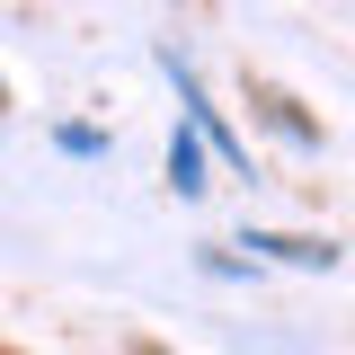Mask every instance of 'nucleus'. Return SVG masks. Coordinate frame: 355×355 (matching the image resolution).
Returning <instances> with one entry per match:
<instances>
[{
    "label": "nucleus",
    "instance_id": "obj_1",
    "mask_svg": "<svg viewBox=\"0 0 355 355\" xmlns=\"http://www.w3.org/2000/svg\"><path fill=\"white\" fill-rule=\"evenodd\" d=\"M249 98L266 107V125H275V133H293V142H320V116H302V98H293V89H275V80H249Z\"/></svg>",
    "mask_w": 355,
    "mask_h": 355
},
{
    "label": "nucleus",
    "instance_id": "obj_2",
    "mask_svg": "<svg viewBox=\"0 0 355 355\" xmlns=\"http://www.w3.org/2000/svg\"><path fill=\"white\" fill-rule=\"evenodd\" d=\"M169 187H178V196H205V187H214V178H205V133H196V125L169 133Z\"/></svg>",
    "mask_w": 355,
    "mask_h": 355
},
{
    "label": "nucleus",
    "instance_id": "obj_3",
    "mask_svg": "<svg viewBox=\"0 0 355 355\" xmlns=\"http://www.w3.org/2000/svg\"><path fill=\"white\" fill-rule=\"evenodd\" d=\"M249 249H266V258H284V266H338L329 240H284V231H249Z\"/></svg>",
    "mask_w": 355,
    "mask_h": 355
},
{
    "label": "nucleus",
    "instance_id": "obj_4",
    "mask_svg": "<svg viewBox=\"0 0 355 355\" xmlns=\"http://www.w3.org/2000/svg\"><path fill=\"white\" fill-rule=\"evenodd\" d=\"M53 142H62L71 160H89V151H107V133H98V125H53Z\"/></svg>",
    "mask_w": 355,
    "mask_h": 355
},
{
    "label": "nucleus",
    "instance_id": "obj_5",
    "mask_svg": "<svg viewBox=\"0 0 355 355\" xmlns=\"http://www.w3.org/2000/svg\"><path fill=\"white\" fill-rule=\"evenodd\" d=\"M133 355H169V347H151V338H133Z\"/></svg>",
    "mask_w": 355,
    "mask_h": 355
},
{
    "label": "nucleus",
    "instance_id": "obj_6",
    "mask_svg": "<svg viewBox=\"0 0 355 355\" xmlns=\"http://www.w3.org/2000/svg\"><path fill=\"white\" fill-rule=\"evenodd\" d=\"M0 116H9V80H0Z\"/></svg>",
    "mask_w": 355,
    "mask_h": 355
}]
</instances>
